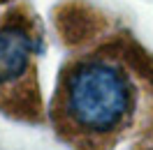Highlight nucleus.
<instances>
[{
	"instance_id": "nucleus-1",
	"label": "nucleus",
	"mask_w": 153,
	"mask_h": 150,
	"mask_svg": "<svg viewBox=\"0 0 153 150\" xmlns=\"http://www.w3.org/2000/svg\"><path fill=\"white\" fill-rule=\"evenodd\" d=\"M65 115L88 136H109L123 129L134 111V88L123 67L91 58L70 72L65 83Z\"/></svg>"
},
{
	"instance_id": "nucleus-2",
	"label": "nucleus",
	"mask_w": 153,
	"mask_h": 150,
	"mask_svg": "<svg viewBox=\"0 0 153 150\" xmlns=\"http://www.w3.org/2000/svg\"><path fill=\"white\" fill-rule=\"evenodd\" d=\"M37 37L26 21L7 19L0 23V90L19 85L30 72Z\"/></svg>"
}]
</instances>
